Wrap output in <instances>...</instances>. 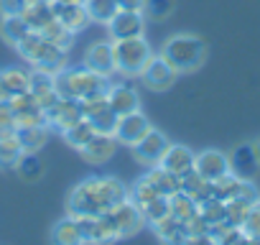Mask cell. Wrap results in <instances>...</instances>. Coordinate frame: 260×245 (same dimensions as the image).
Segmentation results:
<instances>
[{"label":"cell","mask_w":260,"mask_h":245,"mask_svg":"<svg viewBox=\"0 0 260 245\" xmlns=\"http://www.w3.org/2000/svg\"><path fill=\"white\" fill-rule=\"evenodd\" d=\"M179 189L186 192L189 197H194L197 202H204L207 197H212V181H207L197 169H191L184 176H179Z\"/></svg>","instance_id":"cell-22"},{"label":"cell","mask_w":260,"mask_h":245,"mask_svg":"<svg viewBox=\"0 0 260 245\" xmlns=\"http://www.w3.org/2000/svg\"><path fill=\"white\" fill-rule=\"evenodd\" d=\"M97 131L92 128V122L87 120V117H82L79 122H74L72 128H67L64 133H61V138L67 141V146H72V148H77V151H82V146L94 136Z\"/></svg>","instance_id":"cell-32"},{"label":"cell","mask_w":260,"mask_h":245,"mask_svg":"<svg viewBox=\"0 0 260 245\" xmlns=\"http://www.w3.org/2000/svg\"><path fill=\"white\" fill-rule=\"evenodd\" d=\"M199 215L209 222V227H214V225L224 222V202L212 194V197H207L204 202H199Z\"/></svg>","instance_id":"cell-36"},{"label":"cell","mask_w":260,"mask_h":245,"mask_svg":"<svg viewBox=\"0 0 260 245\" xmlns=\"http://www.w3.org/2000/svg\"><path fill=\"white\" fill-rule=\"evenodd\" d=\"M161 54L166 56V62L179 74H189V72H197L204 64V59H207V44L197 34H174V36H169L164 41Z\"/></svg>","instance_id":"cell-3"},{"label":"cell","mask_w":260,"mask_h":245,"mask_svg":"<svg viewBox=\"0 0 260 245\" xmlns=\"http://www.w3.org/2000/svg\"><path fill=\"white\" fill-rule=\"evenodd\" d=\"M21 18L26 21V26H28L31 31H41L46 23L54 21L51 0H28L26 8L21 11Z\"/></svg>","instance_id":"cell-20"},{"label":"cell","mask_w":260,"mask_h":245,"mask_svg":"<svg viewBox=\"0 0 260 245\" xmlns=\"http://www.w3.org/2000/svg\"><path fill=\"white\" fill-rule=\"evenodd\" d=\"M110 220L115 222L120 237H130V235H136L146 227V217H143V209L133 202V199H122L120 204H115L110 212Z\"/></svg>","instance_id":"cell-8"},{"label":"cell","mask_w":260,"mask_h":245,"mask_svg":"<svg viewBox=\"0 0 260 245\" xmlns=\"http://www.w3.org/2000/svg\"><path fill=\"white\" fill-rule=\"evenodd\" d=\"M54 77H56V74L34 67V72H31V95H41V92L54 89Z\"/></svg>","instance_id":"cell-41"},{"label":"cell","mask_w":260,"mask_h":245,"mask_svg":"<svg viewBox=\"0 0 260 245\" xmlns=\"http://www.w3.org/2000/svg\"><path fill=\"white\" fill-rule=\"evenodd\" d=\"M82 64L87 69L107 77V79L112 74H117L115 72V46H112V39H107V41H92L87 46L84 56H82Z\"/></svg>","instance_id":"cell-11"},{"label":"cell","mask_w":260,"mask_h":245,"mask_svg":"<svg viewBox=\"0 0 260 245\" xmlns=\"http://www.w3.org/2000/svg\"><path fill=\"white\" fill-rule=\"evenodd\" d=\"M143 209V217H146V225H156V222H161L164 217H169L171 215V204H169V197L166 194H158V197H153L146 207H141Z\"/></svg>","instance_id":"cell-34"},{"label":"cell","mask_w":260,"mask_h":245,"mask_svg":"<svg viewBox=\"0 0 260 245\" xmlns=\"http://www.w3.org/2000/svg\"><path fill=\"white\" fill-rule=\"evenodd\" d=\"M146 16L143 13H133V11H117L110 23H107V34L112 41L117 39H136L146 34Z\"/></svg>","instance_id":"cell-13"},{"label":"cell","mask_w":260,"mask_h":245,"mask_svg":"<svg viewBox=\"0 0 260 245\" xmlns=\"http://www.w3.org/2000/svg\"><path fill=\"white\" fill-rule=\"evenodd\" d=\"M171 146V141L166 138V133H161L158 128H151L136 146H133V156L141 166H153V164H161L166 148Z\"/></svg>","instance_id":"cell-10"},{"label":"cell","mask_w":260,"mask_h":245,"mask_svg":"<svg viewBox=\"0 0 260 245\" xmlns=\"http://www.w3.org/2000/svg\"><path fill=\"white\" fill-rule=\"evenodd\" d=\"M64 3H82V0H64Z\"/></svg>","instance_id":"cell-47"},{"label":"cell","mask_w":260,"mask_h":245,"mask_svg":"<svg viewBox=\"0 0 260 245\" xmlns=\"http://www.w3.org/2000/svg\"><path fill=\"white\" fill-rule=\"evenodd\" d=\"M82 117H84V112H82L79 100L59 97V100L46 110V122H49V128H51V131H59V133H64L67 128H72L74 122H79Z\"/></svg>","instance_id":"cell-12"},{"label":"cell","mask_w":260,"mask_h":245,"mask_svg":"<svg viewBox=\"0 0 260 245\" xmlns=\"http://www.w3.org/2000/svg\"><path fill=\"white\" fill-rule=\"evenodd\" d=\"M255 154H257V159H260V138L255 141Z\"/></svg>","instance_id":"cell-46"},{"label":"cell","mask_w":260,"mask_h":245,"mask_svg":"<svg viewBox=\"0 0 260 245\" xmlns=\"http://www.w3.org/2000/svg\"><path fill=\"white\" fill-rule=\"evenodd\" d=\"M51 240L56 245H79L82 242V230H79V220L74 215L67 212V217H61L54 230H51Z\"/></svg>","instance_id":"cell-21"},{"label":"cell","mask_w":260,"mask_h":245,"mask_svg":"<svg viewBox=\"0 0 260 245\" xmlns=\"http://www.w3.org/2000/svg\"><path fill=\"white\" fill-rule=\"evenodd\" d=\"M16 171H18L26 181H36V179H41V174H44V164H41L39 154L23 151V156H21L18 164H16Z\"/></svg>","instance_id":"cell-35"},{"label":"cell","mask_w":260,"mask_h":245,"mask_svg":"<svg viewBox=\"0 0 260 245\" xmlns=\"http://www.w3.org/2000/svg\"><path fill=\"white\" fill-rule=\"evenodd\" d=\"M250 204H252V202H247L245 197L227 199V202H224V220H227L230 225L242 227V222H245V217H247V212H250Z\"/></svg>","instance_id":"cell-37"},{"label":"cell","mask_w":260,"mask_h":245,"mask_svg":"<svg viewBox=\"0 0 260 245\" xmlns=\"http://www.w3.org/2000/svg\"><path fill=\"white\" fill-rule=\"evenodd\" d=\"M16 51L28 62V64H34V67H39V69H46V72H51V74H56V72H61L64 67H67V51L64 49H59V46H54L44 34H39V31H28L18 44H16Z\"/></svg>","instance_id":"cell-4"},{"label":"cell","mask_w":260,"mask_h":245,"mask_svg":"<svg viewBox=\"0 0 260 245\" xmlns=\"http://www.w3.org/2000/svg\"><path fill=\"white\" fill-rule=\"evenodd\" d=\"M127 199V187L117 176H87L67 197V212L74 217L105 215Z\"/></svg>","instance_id":"cell-1"},{"label":"cell","mask_w":260,"mask_h":245,"mask_svg":"<svg viewBox=\"0 0 260 245\" xmlns=\"http://www.w3.org/2000/svg\"><path fill=\"white\" fill-rule=\"evenodd\" d=\"M156 235L164 240V242H189V232H186V225L181 220H176L174 215L164 217L161 222L153 225Z\"/></svg>","instance_id":"cell-25"},{"label":"cell","mask_w":260,"mask_h":245,"mask_svg":"<svg viewBox=\"0 0 260 245\" xmlns=\"http://www.w3.org/2000/svg\"><path fill=\"white\" fill-rule=\"evenodd\" d=\"M194 156H197V154H194L189 146H184V143H171V146L166 148L164 159H161V166L169 169V171L176 174V176H184L186 171L194 169Z\"/></svg>","instance_id":"cell-19"},{"label":"cell","mask_w":260,"mask_h":245,"mask_svg":"<svg viewBox=\"0 0 260 245\" xmlns=\"http://www.w3.org/2000/svg\"><path fill=\"white\" fill-rule=\"evenodd\" d=\"M151 128H153L151 120H148L141 110H136V112H127V115H120V117H117V126H115V133H112V136H115L117 146L133 148Z\"/></svg>","instance_id":"cell-6"},{"label":"cell","mask_w":260,"mask_h":245,"mask_svg":"<svg viewBox=\"0 0 260 245\" xmlns=\"http://www.w3.org/2000/svg\"><path fill=\"white\" fill-rule=\"evenodd\" d=\"M153 197H158V192H156V187H153V184H151L146 176H141V179H138L133 187L127 189V199H133L138 207H146V204H148Z\"/></svg>","instance_id":"cell-38"},{"label":"cell","mask_w":260,"mask_h":245,"mask_svg":"<svg viewBox=\"0 0 260 245\" xmlns=\"http://www.w3.org/2000/svg\"><path fill=\"white\" fill-rule=\"evenodd\" d=\"M242 230L250 235V242H260V199L250 204V212L242 222Z\"/></svg>","instance_id":"cell-40"},{"label":"cell","mask_w":260,"mask_h":245,"mask_svg":"<svg viewBox=\"0 0 260 245\" xmlns=\"http://www.w3.org/2000/svg\"><path fill=\"white\" fill-rule=\"evenodd\" d=\"M120 11H133V13H143L146 0H117Z\"/></svg>","instance_id":"cell-44"},{"label":"cell","mask_w":260,"mask_h":245,"mask_svg":"<svg viewBox=\"0 0 260 245\" xmlns=\"http://www.w3.org/2000/svg\"><path fill=\"white\" fill-rule=\"evenodd\" d=\"M176 77H179V72L166 62L164 54H153L151 62L146 64L143 74H141L143 84H146L148 89H153V92H166V89H171V87L176 84Z\"/></svg>","instance_id":"cell-9"},{"label":"cell","mask_w":260,"mask_h":245,"mask_svg":"<svg viewBox=\"0 0 260 245\" xmlns=\"http://www.w3.org/2000/svg\"><path fill=\"white\" fill-rule=\"evenodd\" d=\"M82 6L89 16L92 23H100V26H107L110 18L120 11L117 0H82Z\"/></svg>","instance_id":"cell-27"},{"label":"cell","mask_w":260,"mask_h":245,"mask_svg":"<svg viewBox=\"0 0 260 245\" xmlns=\"http://www.w3.org/2000/svg\"><path fill=\"white\" fill-rule=\"evenodd\" d=\"M8 100H11V95H8V89L3 84V74H0V102H8Z\"/></svg>","instance_id":"cell-45"},{"label":"cell","mask_w":260,"mask_h":245,"mask_svg":"<svg viewBox=\"0 0 260 245\" xmlns=\"http://www.w3.org/2000/svg\"><path fill=\"white\" fill-rule=\"evenodd\" d=\"M49 136H51V128L46 126H31V128H21L18 131V138H21V146L23 151L28 154H39L46 143H49Z\"/></svg>","instance_id":"cell-26"},{"label":"cell","mask_w":260,"mask_h":245,"mask_svg":"<svg viewBox=\"0 0 260 245\" xmlns=\"http://www.w3.org/2000/svg\"><path fill=\"white\" fill-rule=\"evenodd\" d=\"M39 34H44L54 46H59V49H64V51H69V49L74 46V36H77V34H74V31H69L67 26H61L56 18H54L51 23H46Z\"/></svg>","instance_id":"cell-33"},{"label":"cell","mask_w":260,"mask_h":245,"mask_svg":"<svg viewBox=\"0 0 260 245\" xmlns=\"http://www.w3.org/2000/svg\"><path fill=\"white\" fill-rule=\"evenodd\" d=\"M143 176H146V179L156 187V192H158V194L171 197L174 192H179V176H176V174H171L169 169H164L161 164L148 166V171H146Z\"/></svg>","instance_id":"cell-23"},{"label":"cell","mask_w":260,"mask_h":245,"mask_svg":"<svg viewBox=\"0 0 260 245\" xmlns=\"http://www.w3.org/2000/svg\"><path fill=\"white\" fill-rule=\"evenodd\" d=\"M51 8H54V18H56L61 26H67L69 31H74V34H82V31L92 23L82 3H64V0H51Z\"/></svg>","instance_id":"cell-14"},{"label":"cell","mask_w":260,"mask_h":245,"mask_svg":"<svg viewBox=\"0 0 260 245\" xmlns=\"http://www.w3.org/2000/svg\"><path fill=\"white\" fill-rule=\"evenodd\" d=\"M176 8V0H146L143 16L151 21H166Z\"/></svg>","instance_id":"cell-39"},{"label":"cell","mask_w":260,"mask_h":245,"mask_svg":"<svg viewBox=\"0 0 260 245\" xmlns=\"http://www.w3.org/2000/svg\"><path fill=\"white\" fill-rule=\"evenodd\" d=\"M0 74H3V84H6V89H8V95H11V97L23 95V92H28V89H31V74H28V72H23V69H18V67L0 69Z\"/></svg>","instance_id":"cell-30"},{"label":"cell","mask_w":260,"mask_h":245,"mask_svg":"<svg viewBox=\"0 0 260 245\" xmlns=\"http://www.w3.org/2000/svg\"><path fill=\"white\" fill-rule=\"evenodd\" d=\"M110 87V79L87 69L84 64L82 67H64L61 72H56L54 77V89L59 97H67V100H89V97H102Z\"/></svg>","instance_id":"cell-2"},{"label":"cell","mask_w":260,"mask_h":245,"mask_svg":"<svg viewBox=\"0 0 260 245\" xmlns=\"http://www.w3.org/2000/svg\"><path fill=\"white\" fill-rule=\"evenodd\" d=\"M169 204H171V215H174L176 220H181V222H189V220L199 212V202H197L194 197H189L186 192H181V189L169 197Z\"/></svg>","instance_id":"cell-28"},{"label":"cell","mask_w":260,"mask_h":245,"mask_svg":"<svg viewBox=\"0 0 260 245\" xmlns=\"http://www.w3.org/2000/svg\"><path fill=\"white\" fill-rule=\"evenodd\" d=\"M31 28L26 26V21L21 16H0V36L3 41H8L11 46H16Z\"/></svg>","instance_id":"cell-29"},{"label":"cell","mask_w":260,"mask_h":245,"mask_svg":"<svg viewBox=\"0 0 260 245\" xmlns=\"http://www.w3.org/2000/svg\"><path fill=\"white\" fill-rule=\"evenodd\" d=\"M105 97H107L110 107L117 115H127V112L141 110V95H138L136 87H130V84H110Z\"/></svg>","instance_id":"cell-17"},{"label":"cell","mask_w":260,"mask_h":245,"mask_svg":"<svg viewBox=\"0 0 260 245\" xmlns=\"http://www.w3.org/2000/svg\"><path fill=\"white\" fill-rule=\"evenodd\" d=\"M79 105H82L84 117L92 122V128H94L97 133H107V136H112V133H115V126H117V117H120V115L110 107V102H107V97H105V95H102V97L82 100Z\"/></svg>","instance_id":"cell-7"},{"label":"cell","mask_w":260,"mask_h":245,"mask_svg":"<svg viewBox=\"0 0 260 245\" xmlns=\"http://www.w3.org/2000/svg\"><path fill=\"white\" fill-rule=\"evenodd\" d=\"M260 169V159L255 154V143H240L230 154V171L240 179H252Z\"/></svg>","instance_id":"cell-16"},{"label":"cell","mask_w":260,"mask_h":245,"mask_svg":"<svg viewBox=\"0 0 260 245\" xmlns=\"http://www.w3.org/2000/svg\"><path fill=\"white\" fill-rule=\"evenodd\" d=\"M242 181H245V179H240L237 174L227 171L224 176H219V179H214V181H212V194H214V197H219L222 202L235 199V197H240Z\"/></svg>","instance_id":"cell-31"},{"label":"cell","mask_w":260,"mask_h":245,"mask_svg":"<svg viewBox=\"0 0 260 245\" xmlns=\"http://www.w3.org/2000/svg\"><path fill=\"white\" fill-rule=\"evenodd\" d=\"M13 131H18L16 112H13V107L8 102H0V136H3V133H13Z\"/></svg>","instance_id":"cell-42"},{"label":"cell","mask_w":260,"mask_h":245,"mask_svg":"<svg viewBox=\"0 0 260 245\" xmlns=\"http://www.w3.org/2000/svg\"><path fill=\"white\" fill-rule=\"evenodd\" d=\"M21 156H23V146H21L18 131L0 136V169H16Z\"/></svg>","instance_id":"cell-24"},{"label":"cell","mask_w":260,"mask_h":245,"mask_svg":"<svg viewBox=\"0 0 260 245\" xmlns=\"http://www.w3.org/2000/svg\"><path fill=\"white\" fill-rule=\"evenodd\" d=\"M112 46H115V72L122 77H141L153 56V49L146 41V36L117 39L112 41Z\"/></svg>","instance_id":"cell-5"},{"label":"cell","mask_w":260,"mask_h":245,"mask_svg":"<svg viewBox=\"0 0 260 245\" xmlns=\"http://www.w3.org/2000/svg\"><path fill=\"white\" fill-rule=\"evenodd\" d=\"M194 169L207 181H214V179H219V176H224L230 171V156H224L222 151H214V148L199 151L194 156Z\"/></svg>","instance_id":"cell-15"},{"label":"cell","mask_w":260,"mask_h":245,"mask_svg":"<svg viewBox=\"0 0 260 245\" xmlns=\"http://www.w3.org/2000/svg\"><path fill=\"white\" fill-rule=\"evenodd\" d=\"M117 151V141L115 136H107V133H94L84 146H82V159L89 161V164H105L115 156Z\"/></svg>","instance_id":"cell-18"},{"label":"cell","mask_w":260,"mask_h":245,"mask_svg":"<svg viewBox=\"0 0 260 245\" xmlns=\"http://www.w3.org/2000/svg\"><path fill=\"white\" fill-rule=\"evenodd\" d=\"M28 0H0V16H21Z\"/></svg>","instance_id":"cell-43"}]
</instances>
